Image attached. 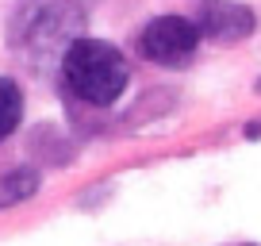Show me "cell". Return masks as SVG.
Instances as JSON below:
<instances>
[{
	"instance_id": "cell-1",
	"label": "cell",
	"mask_w": 261,
	"mask_h": 246,
	"mask_svg": "<svg viewBox=\"0 0 261 246\" xmlns=\"http://www.w3.org/2000/svg\"><path fill=\"white\" fill-rule=\"evenodd\" d=\"M81 31H85L81 4H73V0H27L16 8L8 23V42L31 66H46L50 58H62V50Z\"/></svg>"
},
{
	"instance_id": "cell-2",
	"label": "cell",
	"mask_w": 261,
	"mask_h": 246,
	"mask_svg": "<svg viewBox=\"0 0 261 246\" xmlns=\"http://www.w3.org/2000/svg\"><path fill=\"white\" fill-rule=\"evenodd\" d=\"M62 81L85 104L108 108L123 96V89L130 81V69H127V58L119 54V46H112L104 39L77 35L62 50Z\"/></svg>"
},
{
	"instance_id": "cell-3",
	"label": "cell",
	"mask_w": 261,
	"mask_h": 246,
	"mask_svg": "<svg viewBox=\"0 0 261 246\" xmlns=\"http://www.w3.org/2000/svg\"><path fill=\"white\" fill-rule=\"evenodd\" d=\"M200 46V31L185 16H158L139 31V54L154 66H185Z\"/></svg>"
},
{
	"instance_id": "cell-4",
	"label": "cell",
	"mask_w": 261,
	"mask_h": 246,
	"mask_svg": "<svg viewBox=\"0 0 261 246\" xmlns=\"http://www.w3.org/2000/svg\"><path fill=\"white\" fill-rule=\"evenodd\" d=\"M196 31L200 39L212 42H242L253 35L257 19H253L250 4L242 0H196Z\"/></svg>"
},
{
	"instance_id": "cell-5",
	"label": "cell",
	"mask_w": 261,
	"mask_h": 246,
	"mask_svg": "<svg viewBox=\"0 0 261 246\" xmlns=\"http://www.w3.org/2000/svg\"><path fill=\"white\" fill-rule=\"evenodd\" d=\"M39 185H42V177L31 169V165H19V169L0 173V212L31 200L35 192H39Z\"/></svg>"
},
{
	"instance_id": "cell-6",
	"label": "cell",
	"mask_w": 261,
	"mask_h": 246,
	"mask_svg": "<svg viewBox=\"0 0 261 246\" xmlns=\"http://www.w3.org/2000/svg\"><path fill=\"white\" fill-rule=\"evenodd\" d=\"M23 119V92L12 77H0V142L12 139Z\"/></svg>"
},
{
	"instance_id": "cell-7",
	"label": "cell",
	"mask_w": 261,
	"mask_h": 246,
	"mask_svg": "<svg viewBox=\"0 0 261 246\" xmlns=\"http://www.w3.org/2000/svg\"><path fill=\"white\" fill-rule=\"evenodd\" d=\"M257 92H261V81H257Z\"/></svg>"
}]
</instances>
